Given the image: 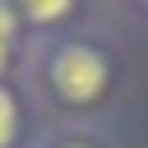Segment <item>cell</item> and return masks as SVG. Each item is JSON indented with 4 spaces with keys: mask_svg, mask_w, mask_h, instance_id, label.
Segmentation results:
<instances>
[{
    "mask_svg": "<svg viewBox=\"0 0 148 148\" xmlns=\"http://www.w3.org/2000/svg\"><path fill=\"white\" fill-rule=\"evenodd\" d=\"M106 56L88 42H65L56 56H51V83L65 102L83 106V102H97L102 88H106Z\"/></svg>",
    "mask_w": 148,
    "mask_h": 148,
    "instance_id": "1",
    "label": "cell"
},
{
    "mask_svg": "<svg viewBox=\"0 0 148 148\" xmlns=\"http://www.w3.org/2000/svg\"><path fill=\"white\" fill-rule=\"evenodd\" d=\"M65 14H69L65 0H56V5H28V9H23V18H32V23H56V18H65Z\"/></svg>",
    "mask_w": 148,
    "mask_h": 148,
    "instance_id": "4",
    "label": "cell"
},
{
    "mask_svg": "<svg viewBox=\"0 0 148 148\" xmlns=\"http://www.w3.org/2000/svg\"><path fill=\"white\" fill-rule=\"evenodd\" d=\"M14 42H18V9L0 5V69H5L9 56H14Z\"/></svg>",
    "mask_w": 148,
    "mask_h": 148,
    "instance_id": "3",
    "label": "cell"
},
{
    "mask_svg": "<svg viewBox=\"0 0 148 148\" xmlns=\"http://www.w3.org/2000/svg\"><path fill=\"white\" fill-rule=\"evenodd\" d=\"M14 134H18V102H14V92L0 83V148H9Z\"/></svg>",
    "mask_w": 148,
    "mask_h": 148,
    "instance_id": "2",
    "label": "cell"
},
{
    "mask_svg": "<svg viewBox=\"0 0 148 148\" xmlns=\"http://www.w3.org/2000/svg\"><path fill=\"white\" fill-rule=\"evenodd\" d=\"M65 148H88V143H65Z\"/></svg>",
    "mask_w": 148,
    "mask_h": 148,
    "instance_id": "5",
    "label": "cell"
}]
</instances>
